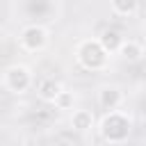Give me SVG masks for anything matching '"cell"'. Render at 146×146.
Masks as SVG:
<instances>
[{"label": "cell", "instance_id": "6da1fadb", "mask_svg": "<svg viewBox=\"0 0 146 146\" xmlns=\"http://www.w3.org/2000/svg\"><path fill=\"white\" fill-rule=\"evenodd\" d=\"M98 135L105 144L110 146H119L123 141H128V137L132 135V116L123 110H114V112H105L98 121Z\"/></svg>", "mask_w": 146, "mask_h": 146}, {"label": "cell", "instance_id": "7a4b0ae2", "mask_svg": "<svg viewBox=\"0 0 146 146\" xmlns=\"http://www.w3.org/2000/svg\"><path fill=\"white\" fill-rule=\"evenodd\" d=\"M73 57L78 62L80 68L89 71V73H96V71H105L107 64H110V55L103 50V46L98 43L96 36H87V39H80L73 48Z\"/></svg>", "mask_w": 146, "mask_h": 146}, {"label": "cell", "instance_id": "3957f363", "mask_svg": "<svg viewBox=\"0 0 146 146\" xmlns=\"http://www.w3.org/2000/svg\"><path fill=\"white\" fill-rule=\"evenodd\" d=\"M2 84L9 94L14 96H23L32 89L34 84V73L27 64H9L5 71H2Z\"/></svg>", "mask_w": 146, "mask_h": 146}, {"label": "cell", "instance_id": "277c9868", "mask_svg": "<svg viewBox=\"0 0 146 146\" xmlns=\"http://www.w3.org/2000/svg\"><path fill=\"white\" fill-rule=\"evenodd\" d=\"M18 43L25 52H41L50 43V32L41 23H27L18 32Z\"/></svg>", "mask_w": 146, "mask_h": 146}, {"label": "cell", "instance_id": "5b68a950", "mask_svg": "<svg viewBox=\"0 0 146 146\" xmlns=\"http://www.w3.org/2000/svg\"><path fill=\"white\" fill-rule=\"evenodd\" d=\"M96 103H98V107H100L103 112H114V110H119L121 103H123V91H121V87H116V84H103V87L98 89V94H96Z\"/></svg>", "mask_w": 146, "mask_h": 146}, {"label": "cell", "instance_id": "8992f818", "mask_svg": "<svg viewBox=\"0 0 146 146\" xmlns=\"http://www.w3.org/2000/svg\"><path fill=\"white\" fill-rule=\"evenodd\" d=\"M62 91H64V84H62L59 80H55V78H43V80L36 84V96H39L43 103H50V105L57 103V98H59Z\"/></svg>", "mask_w": 146, "mask_h": 146}, {"label": "cell", "instance_id": "52a82bcc", "mask_svg": "<svg viewBox=\"0 0 146 146\" xmlns=\"http://www.w3.org/2000/svg\"><path fill=\"white\" fill-rule=\"evenodd\" d=\"M96 39H98V43L103 46V50H105L107 55H116V52H119V48H121V46H123V41H125V36H123L116 27H105Z\"/></svg>", "mask_w": 146, "mask_h": 146}, {"label": "cell", "instance_id": "ba28073f", "mask_svg": "<svg viewBox=\"0 0 146 146\" xmlns=\"http://www.w3.org/2000/svg\"><path fill=\"white\" fill-rule=\"evenodd\" d=\"M68 123H71V128H73L75 132L87 135V132H91V128L96 125V116H94V112H89V110H73Z\"/></svg>", "mask_w": 146, "mask_h": 146}, {"label": "cell", "instance_id": "9c48e42d", "mask_svg": "<svg viewBox=\"0 0 146 146\" xmlns=\"http://www.w3.org/2000/svg\"><path fill=\"white\" fill-rule=\"evenodd\" d=\"M116 55H119L123 62H128V64H137V62L144 59L146 52H144V46H141L139 41H135V39H125Z\"/></svg>", "mask_w": 146, "mask_h": 146}, {"label": "cell", "instance_id": "30bf717a", "mask_svg": "<svg viewBox=\"0 0 146 146\" xmlns=\"http://www.w3.org/2000/svg\"><path fill=\"white\" fill-rule=\"evenodd\" d=\"M139 9L141 7H139L137 0H112L110 2V11L119 18H132Z\"/></svg>", "mask_w": 146, "mask_h": 146}, {"label": "cell", "instance_id": "8fae6325", "mask_svg": "<svg viewBox=\"0 0 146 146\" xmlns=\"http://www.w3.org/2000/svg\"><path fill=\"white\" fill-rule=\"evenodd\" d=\"M73 105H75V94H73V91H68V89H64V91L59 94V98H57L55 107H57V110H62V112H68V110H73Z\"/></svg>", "mask_w": 146, "mask_h": 146}, {"label": "cell", "instance_id": "7c38bea8", "mask_svg": "<svg viewBox=\"0 0 146 146\" xmlns=\"http://www.w3.org/2000/svg\"><path fill=\"white\" fill-rule=\"evenodd\" d=\"M52 146H75L73 141H68V139H59V141H55Z\"/></svg>", "mask_w": 146, "mask_h": 146}]
</instances>
